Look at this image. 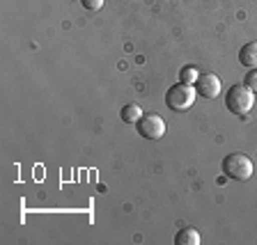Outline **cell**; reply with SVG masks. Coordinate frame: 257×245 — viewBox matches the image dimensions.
Segmentation results:
<instances>
[{"label": "cell", "mask_w": 257, "mask_h": 245, "mask_svg": "<svg viewBox=\"0 0 257 245\" xmlns=\"http://www.w3.org/2000/svg\"><path fill=\"white\" fill-rule=\"evenodd\" d=\"M252 160L246 154H227L223 158V174L232 181H248L252 176Z\"/></svg>", "instance_id": "7a4b0ae2"}, {"label": "cell", "mask_w": 257, "mask_h": 245, "mask_svg": "<svg viewBox=\"0 0 257 245\" xmlns=\"http://www.w3.org/2000/svg\"><path fill=\"white\" fill-rule=\"evenodd\" d=\"M80 5L90 12H99L103 7V0H80Z\"/></svg>", "instance_id": "30bf717a"}, {"label": "cell", "mask_w": 257, "mask_h": 245, "mask_svg": "<svg viewBox=\"0 0 257 245\" xmlns=\"http://www.w3.org/2000/svg\"><path fill=\"white\" fill-rule=\"evenodd\" d=\"M252 106H255V92H252L246 83H243V85L236 83V85H232L230 90L225 92V108H227L232 115H236V117L248 115V112L252 110Z\"/></svg>", "instance_id": "6da1fadb"}, {"label": "cell", "mask_w": 257, "mask_h": 245, "mask_svg": "<svg viewBox=\"0 0 257 245\" xmlns=\"http://www.w3.org/2000/svg\"><path fill=\"white\" fill-rule=\"evenodd\" d=\"M195 85H188V83H177V85L168 87L166 92V106L175 112H184L195 103Z\"/></svg>", "instance_id": "3957f363"}, {"label": "cell", "mask_w": 257, "mask_h": 245, "mask_svg": "<svg viewBox=\"0 0 257 245\" xmlns=\"http://www.w3.org/2000/svg\"><path fill=\"white\" fill-rule=\"evenodd\" d=\"M198 76H200V71L195 69V67H184V69L179 71V83H188V85H195Z\"/></svg>", "instance_id": "9c48e42d"}, {"label": "cell", "mask_w": 257, "mask_h": 245, "mask_svg": "<svg viewBox=\"0 0 257 245\" xmlns=\"http://www.w3.org/2000/svg\"><path fill=\"white\" fill-rule=\"evenodd\" d=\"M136 126H138V133L143 135L145 140H161L166 135V128H168L163 117L156 115V112H145Z\"/></svg>", "instance_id": "277c9868"}, {"label": "cell", "mask_w": 257, "mask_h": 245, "mask_svg": "<svg viewBox=\"0 0 257 245\" xmlns=\"http://www.w3.org/2000/svg\"><path fill=\"white\" fill-rule=\"evenodd\" d=\"M175 245H200V231L193 229V227H186V229L177 231Z\"/></svg>", "instance_id": "52a82bcc"}, {"label": "cell", "mask_w": 257, "mask_h": 245, "mask_svg": "<svg viewBox=\"0 0 257 245\" xmlns=\"http://www.w3.org/2000/svg\"><path fill=\"white\" fill-rule=\"evenodd\" d=\"M239 62L248 69H257V42H248L239 51Z\"/></svg>", "instance_id": "8992f818"}, {"label": "cell", "mask_w": 257, "mask_h": 245, "mask_svg": "<svg viewBox=\"0 0 257 245\" xmlns=\"http://www.w3.org/2000/svg\"><path fill=\"white\" fill-rule=\"evenodd\" d=\"M220 78L216 74H200L195 80V92L202 94L204 99H216L220 94Z\"/></svg>", "instance_id": "5b68a950"}, {"label": "cell", "mask_w": 257, "mask_h": 245, "mask_svg": "<svg viewBox=\"0 0 257 245\" xmlns=\"http://www.w3.org/2000/svg\"><path fill=\"white\" fill-rule=\"evenodd\" d=\"M243 83H246L248 87H250L252 92H257V69H250L246 74V80H243Z\"/></svg>", "instance_id": "8fae6325"}, {"label": "cell", "mask_w": 257, "mask_h": 245, "mask_svg": "<svg viewBox=\"0 0 257 245\" xmlns=\"http://www.w3.org/2000/svg\"><path fill=\"white\" fill-rule=\"evenodd\" d=\"M145 112L140 110L138 103H126V106L122 108V112H119V117H122L124 124H138V119L143 117Z\"/></svg>", "instance_id": "ba28073f"}]
</instances>
